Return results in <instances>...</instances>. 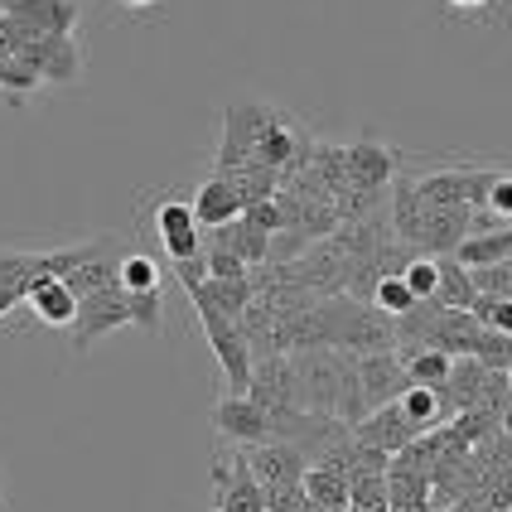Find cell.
Segmentation results:
<instances>
[{
    "label": "cell",
    "mask_w": 512,
    "mask_h": 512,
    "mask_svg": "<svg viewBox=\"0 0 512 512\" xmlns=\"http://www.w3.org/2000/svg\"><path fill=\"white\" fill-rule=\"evenodd\" d=\"M126 324H131V290L107 285V290H92L78 300V314L68 324V343H73V353H87L97 339H107L112 329H126Z\"/></svg>",
    "instance_id": "6da1fadb"
},
{
    "label": "cell",
    "mask_w": 512,
    "mask_h": 512,
    "mask_svg": "<svg viewBox=\"0 0 512 512\" xmlns=\"http://www.w3.org/2000/svg\"><path fill=\"white\" fill-rule=\"evenodd\" d=\"M213 512H266V488L252 474L247 455H213Z\"/></svg>",
    "instance_id": "7a4b0ae2"
},
{
    "label": "cell",
    "mask_w": 512,
    "mask_h": 512,
    "mask_svg": "<svg viewBox=\"0 0 512 512\" xmlns=\"http://www.w3.org/2000/svg\"><path fill=\"white\" fill-rule=\"evenodd\" d=\"M213 430H218L228 445H237V450L261 445V440H276L271 416H266L247 392H223V397L213 401Z\"/></svg>",
    "instance_id": "3957f363"
},
{
    "label": "cell",
    "mask_w": 512,
    "mask_h": 512,
    "mask_svg": "<svg viewBox=\"0 0 512 512\" xmlns=\"http://www.w3.org/2000/svg\"><path fill=\"white\" fill-rule=\"evenodd\" d=\"M25 58L39 68L44 87H73L83 78V49L73 34H34L25 44Z\"/></svg>",
    "instance_id": "277c9868"
},
{
    "label": "cell",
    "mask_w": 512,
    "mask_h": 512,
    "mask_svg": "<svg viewBox=\"0 0 512 512\" xmlns=\"http://www.w3.org/2000/svg\"><path fill=\"white\" fill-rule=\"evenodd\" d=\"M150 223H155V237H160L170 261H189V256L203 252V228L194 218V208H189V199H160Z\"/></svg>",
    "instance_id": "5b68a950"
},
{
    "label": "cell",
    "mask_w": 512,
    "mask_h": 512,
    "mask_svg": "<svg viewBox=\"0 0 512 512\" xmlns=\"http://www.w3.org/2000/svg\"><path fill=\"white\" fill-rule=\"evenodd\" d=\"M392 174H397V150L377 145L372 136L343 145V179H348L353 194H377V189H387Z\"/></svg>",
    "instance_id": "8992f818"
},
{
    "label": "cell",
    "mask_w": 512,
    "mask_h": 512,
    "mask_svg": "<svg viewBox=\"0 0 512 512\" xmlns=\"http://www.w3.org/2000/svg\"><path fill=\"white\" fill-rule=\"evenodd\" d=\"M242 455L252 464V474L261 479V488H290L300 484L305 469H310V459L300 455V445H290V440H261V445H247Z\"/></svg>",
    "instance_id": "52a82bcc"
},
{
    "label": "cell",
    "mask_w": 512,
    "mask_h": 512,
    "mask_svg": "<svg viewBox=\"0 0 512 512\" xmlns=\"http://www.w3.org/2000/svg\"><path fill=\"white\" fill-rule=\"evenodd\" d=\"M358 377H363V401L372 406H387V401H401V392L411 387L406 382V363H401L397 348H372V353H358Z\"/></svg>",
    "instance_id": "ba28073f"
},
{
    "label": "cell",
    "mask_w": 512,
    "mask_h": 512,
    "mask_svg": "<svg viewBox=\"0 0 512 512\" xmlns=\"http://www.w3.org/2000/svg\"><path fill=\"white\" fill-rule=\"evenodd\" d=\"M353 435L363 440V445H372V450H382V455H397V450H406L416 435H426V430H416L406 416H401L397 401H387V406H372L368 416L353 426Z\"/></svg>",
    "instance_id": "9c48e42d"
},
{
    "label": "cell",
    "mask_w": 512,
    "mask_h": 512,
    "mask_svg": "<svg viewBox=\"0 0 512 512\" xmlns=\"http://www.w3.org/2000/svg\"><path fill=\"white\" fill-rule=\"evenodd\" d=\"M0 10L15 15L34 34H73L78 20H83V5L78 0H0Z\"/></svg>",
    "instance_id": "30bf717a"
},
{
    "label": "cell",
    "mask_w": 512,
    "mask_h": 512,
    "mask_svg": "<svg viewBox=\"0 0 512 512\" xmlns=\"http://www.w3.org/2000/svg\"><path fill=\"white\" fill-rule=\"evenodd\" d=\"M25 314L44 329H68L73 314H78V295L68 290L63 276H44V281H34L25 290Z\"/></svg>",
    "instance_id": "8fae6325"
},
{
    "label": "cell",
    "mask_w": 512,
    "mask_h": 512,
    "mask_svg": "<svg viewBox=\"0 0 512 512\" xmlns=\"http://www.w3.org/2000/svg\"><path fill=\"white\" fill-rule=\"evenodd\" d=\"M203 247H223V252L232 256H242L247 266H261L266 256H271V232L266 228H256L247 213H237L232 223H218V228H208V237H203Z\"/></svg>",
    "instance_id": "7c38bea8"
},
{
    "label": "cell",
    "mask_w": 512,
    "mask_h": 512,
    "mask_svg": "<svg viewBox=\"0 0 512 512\" xmlns=\"http://www.w3.org/2000/svg\"><path fill=\"white\" fill-rule=\"evenodd\" d=\"M189 208H194V218H199V228H218V223H232L247 203H242V194L232 189L223 174H208L199 189H194V199H189Z\"/></svg>",
    "instance_id": "4fadbf2b"
},
{
    "label": "cell",
    "mask_w": 512,
    "mask_h": 512,
    "mask_svg": "<svg viewBox=\"0 0 512 512\" xmlns=\"http://www.w3.org/2000/svg\"><path fill=\"white\" fill-rule=\"evenodd\" d=\"M305 498H310V508H324V512H348V474L334 469V464H310L305 469Z\"/></svg>",
    "instance_id": "5bb4252c"
},
{
    "label": "cell",
    "mask_w": 512,
    "mask_h": 512,
    "mask_svg": "<svg viewBox=\"0 0 512 512\" xmlns=\"http://www.w3.org/2000/svg\"><path fill=\"white\" fill-rule=\"evenodd\" d=\"M435 271H440V276H435V295H430V300L445 305V310H469L474 295H479V290H474V276H469V266H459L455 256L445 252V256H435Z\"/></svg>",
    "instance_id": "9a60e30c"
},
{
    "label": "cell",
    "mask_w": 512,
    "mask_h": 512,
    "mask_svg": "<svg viewBox=\"0 0 512 512\" xmlns=\"http://www.w3.org/2000/svg\"><path fill=\"white\" fill-rule=\"evenodd\" d=\"M512 252V223L508 228H488V232H469V237H459V247L450 256H455L459 266H493V261H508Z\"/></svg>",
    "instance_id": "2e32d148"
},
{
    "label": "cell",
    "mask_w": 512,
    "mask_h": 512,
    "mask_svg": "<svg viewBox=\"0 0 512 512\" xmlns=\"http://www.w3.org/2000/svg\"><path fill=\"white\" fill-rule=\"evenodd\" d=\"M401 363H406V382H411V387H430V392H435V387H445L455 358L440 353V348H421V343H416V348H401Z\"/></svg>",
    "instance_id": "e0dca14e"
},
{
    "label": "cell",
    "mask_w": 512,
    "mask_h": 512,
    "mask_svg": "<svg viewBox=\"0 0 512 512\" xmlns=\"http://www.w3.org/2000/svg\"><path fill=\"white\" fill-rule=\"evenodd\" d=\"M116 285H121V290H131V295L165 290V271H160V261H155V256L126 252V256H116Z\"/></svg>",
    "instance_id": "ac0fdd59"
},
{
    "label": "cell",
    "mask_w": 512,
    "mask_h": 512,
    "mask_svg": "<svg viewBox=\"0 0 512 512\" xmlns=\"http://www.w3.org/2000/svg\"><path fill=\"white\" fill-rule=\"evenodd\" d=\"M39 87H44V78H39V68H34L25 54L0 58V92H5V102H10V107H25Z\"/></svg>",
    "instance_id": "d6986e66"
},
{
    "label": "cell",
    "mask_w": 512,
    "mask_h": 512,
    "mask_svg": "<svg viewBox=\"0 0 512 512\" xmlns=\"http://www.w3.org/2000/svg\"><path fill=\"white\" fill-rule=\"evenodd\" d=\"M464 358L484 363L488 372H508V363H512V339H508V334H493V329H484V324H479V329L469 334Z\"/></svg>",
    "instance_id": "ffe728a7"
},
{
    "label": "cell",
    "mask_w": 512,
    "mask_h": 512,
    "mask_svg": "<svg viewBox=\"0 0 512 512\" xmlns=\"http://www.w3.org/2000/svg\"><path fill=\"white\" fill-rule=\"evenodd\" d=\"M397 406H401V416H406L416 430H435L440 421H445V411H440V392H430V387H406Z\"/></svg>",
    "instance_id": "44dd1931"
},
{
    "label": "cell",
    "mask_w": 512,
    "mask_h": 512,
    "mask_svg": "<svg viewBox=\"0 0 512 512\" xmlns=\"http://www.w3.org/2000/svg\"><path fill=\"white\" fill-rule=\"evenodd\" d=\"M411 305H416V295L406 290L401 276H377V285H372V310H382L387 319H401Z\"/></svg>",
    "instance_id": "7402d4cb"
},
{
    "label": "cell",
    "mask_w": 512,
    "mask_h": 512,
    "mask_svg": "<svg viewBox=\"0 0 512 512\" xmlns=\"http://www.w3.org/2000/svg\"><path fill=\"white\" fill-rule=\"evenodd\" d=\"M474 290L488 300H512V266L508 261H493V266H474Z\"/></svg>",
    "instance_id": "603a6c76"
},
{
    "label": "cell",
    "mask_w": 512,
    "mask_h": 512,
    "mask_svg": "<svg viewBox=\"0 0 512 512\" xmlns=\"http://www.w3.org/2000/svg\"><path fill=\"white\" fill-rule=\"evenodd\" d=\"M131 324H141L145 334H160L165 329V290L131 295Z\"/></svg>",
    "instance_id": "cb8c5ba5"
},
{
    "label": "cell",
    "mask_w": 512,
    "mask_h": 512,
    "mask_svg": "<svg viewBox=\"0 0 512 512\" xmlns=\"http://www.w3.org/2000/svg\"><path fill=\"white\" fill-rule=\"evenodd\" d=\"M435 256H406V266H401V281H406V290L416 295V300H430L435 295Z\"/></svg>",
    "instance_id": "d4e9b609"
},
{
    "label": "cell",
    "mask_w": 512,
    "mask_h": 512,
    "mask_svg": "<svg viewBox=\"0 0 512 512\" xmlns=\"http://www.w3.org/2000/svg\"><path fill=\"white\" fill-rule=\"evenodd\" d=\"M203 271H208V276H218V281H232V276H247L252 266H247L242 256L223 252V247H203Z\"/></svg>",
    "instance_id": "484cf974"
},
{
    "label": "cell",
    "mask_w": 512,
    "mask_h": 512,
    "mask_svg": "<svg viewBox=\"0 0 512 512\" xmlns=\"http://www.w3.org/2000/svg\"><path fill=\"white\" fill-rule=\"evenodd\" d=\"M34 39V29L20 25L15 15H5L0 10V58H15V54H25V44Z\"/></svg>",
    "instance_id": "4316f807"
},
{
    "label": "cell",
    "mask_w": 512,
    "mask_h": 512,
    "mask_svg": "<svg viewBox=\"0 0 512 512\" xmlns=\"http://www.w3.org/2000/svg\"><path fill=\"white\" fill-rule=\"evenodd\" d=\"M484 208L498 218V223H512V174H493Z\"/></svg>",
    "instance_id": "83f0119b"
},
{
    "label": "cell",
    "mask_w": 512,
    "mask_h": 512,
    "mask_svg": "<svg viewBox=\"0 0 512 512\" xmlns=\"http://www.w3.org/2000/svg\"><path fill=\"white\" fill-rule=\"evenodd\" d=\"M455 15H469V20H484L488 15V5H498V0H445Z\"/></svg>",
    "instance_id": "f1b7e54d"
},
{
    "label": "cell",
    "mask_w": 512,
    "mask_h": 512,
    "mask_svg": "<svg viewBox=\"0 0 512 512\" xmlns=\"http://www.w3.org/2000/svg\"><path fill=\"white\" fill-rule=\"evenodd\" d=\"M116 5H121V10H131V15H136V10H155V5H160V0H116Z\"/></svg>",
    "instance_id": "f546056e"
},
{
    "label": "cell",
    "mask_w": 512,
    "mask_h": 512,
    "mask_svg": "<svg viewBox=\"0 0 512 512\" xmlns=\"http://www.w3.org/2000/svg\"><path fill=\"white\" fill-rule=\"evenodd\" d=\"M498 430H503V435H512V392H508V406H503V416H498Z\"/></svg>",
    "instance_id": "4dcf8cb0"
},
{
    "label": "cell",
    "mask_w": 512,
    "mask_h": 512,
    "mask_svg": "<svg viewBox=\"0 0 512 512\" xmlns=\"http://www.w3.org/2000/svg\"><path fill=\"white\" fill-rule=\"evenodd\" d=\"M508 392H512V363H508Z\"/></svg>",
    "instance_id": "1f68e13d"
},
{
    "label": "cell",
    "mask_w": 512,
    "mask_h": 512,
    "mask_svg": "<svg viewBox=\"0 0 512 512\" xmlns=\"http://www.w3.org/2000/svg\"><path fill=\"white\" fill-rule=\"evenodd\" d=\"M508 266H512V252H508Z\"/></svg>",
    "instance_id": "d6a6232c"
}]
</instances>
